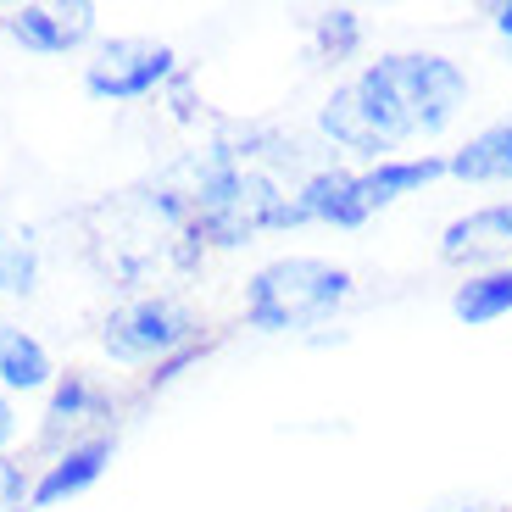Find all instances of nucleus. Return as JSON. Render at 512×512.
Segmentation results:
<instances>
[{
  "mask_svg": "<svg viewBox=\"0 0 512 512\" xmlns=\"http://www.w3.org/2000/svg\"><path fill=\"white\" fill-rule=\"evenodd\" d=\"M468 106V73L440 51H384L318 106V134L357 162H390L412 140H440Z\"/></svg>",
  "mask_w": 512,
  "mask_h": 512,
  "instance_id": "f257e3e1",
  "label": "nucleus"
},
{
  "mask_svg": "<svg viewBox=\"0 0 512 512\" xmlns=\"http://www.w3.org/2000/svg\"><path fill=\"white\" fill-rule=\"evenodd\" d=\"M446 179V156H390L373 167H340L323 162L295 184V223H329V229H362L368 218L390 212L407 195H423L429 184Z\"/></svg>",
  "mask_w": 512,
  "mask_h": 512,
  "instance_id": "f03ea898",
  "label": "nucleus"
},
{
  "mask_svg": "<svg viewBox=\"0 0 512 512\" xmlns=\"http://www.w3.org/2000/svg\"><path fill=\"white\" fill-rule=\"evenodd\" d=\"M357 279L329 256H273L245 279V323L256 334H307L351 307Z\"/></svg>",
  "mask_w": 512,
  "mask_h": 512,
  "instance_id": "7ed1b4c3",
  "label": "nucleus"
},
{
  "mask_svg": "<svg viewBox=\"0 0 512 512\" xmlns=\"http://www.w3.org/2000/svg\"><path fill=\"white\" fill-rule=\"evenodd\" d=\"M201 346V318L190 312V301L179 295H134L112 318L101 323V351L117 362V368H162L167 357H179V351Z\"/></svg>",
  "mask_w": 512,
  "mask_h": 512,
  "instance_id": "20e7f679",
  "label": "nucleus"
},
{
  "mask_svg": "<svg viewBox=\"0 0 512 512\" xmlns=\"http://www.w3.org/2000/svg\"><path fill=\"white\" fill-rule=\"evenodd\" d=\"M179 78V51L162 45V39H145V34H123V39H106L95 45V56L84 62V95L90 101H145V95L167 90Z\"/></svg>",
  "mask_w": 512,
  "mask_h": 512,
  "instance_id": "39448f33",
  "label": "nucleus"
},
{
  "mask_svg": "<svg viewBox=\"0 0 512 512\" xmlns=\"http://www.w3.org/2000/svg\"><path fill=\"white\" fill-rule=\"evenodd\" d=\"M101 6L95 0H45V6H6L0 28L34 56H67L95 39Z\"/></svg>",
  "mask_w": 512,
  "mask_h": 512,
  "instance_id": "423d86ee",
  "label": "nucleus"
},
{
  "mask_svg": "<svg viewBox=\"0 0 512 512\" xmlns=\"http://www.w3.org/2000/svg\"><path fill=\"white\" fill-rule=\"evenodd\" d=\"M440 262L462 273H490V268H512V201H490L474 206L440 229Z\"/></svg>",
  "mask_w": 512,
  "mask_h": 512,
  "instance_id": "0eeeda50",
  "label": "nucleus"
},
{
  "mask_svg": "<svg viewBox=\"0 0 512 512\" xmlns=\"http://www.w3.org/2000/svg\"><path fill=\"white\" fill-rule=\"evenodd\" d=\"M112 412H117L112 396H106L90 373H62V379L51 384V407H45V429H39V440L56 446V451L84 446V440H95L90 429L112 423Z\"/></svg>",
  "mask_w": 512,
  "mask_h": 512,
  "instance_id": "6e6552de",
  "label": "nucleus"
},
{
  "mask_svg": "<svg viewBox=\"0 0 512 512\" xmlns=\"http://www.w3.org/2000/svg\"><path fill=\"white\" fill-rule=\"evenodd\" d=\"M112 451H117V440L112 435H95V440H84V446H67V451H56L51 462H45V474L34 479V496H28V507H62V501H73V496H84L90 485H101V474L112 468Z\"/></svg>",
  "mask_w": 512,
  "mask_h": 512,
  "instance_id": "1a4fd4ad",
  "label": "nucleus"
},
{
  "mask_svg": "<svg viewBox=\"0 0 512 512\" xmlns=\"http://www.w3.org/2000/svg\"><path fill=\"white\" fill-rule=\"evenodd\" d=\"M446 179L457 184H512V117L490 123L446 156Z\"/></svg>",
  "mask_w": 512,
  "mask_h": 512,
  "instance_id": "9d476101",
  "label": "nucleus"
},
{
  "mask_svg": "<svg viewBox=\"0 0 512 512\" xmlns=\"http://www.w3.org/2000/svg\"><path fill=\"white\" fill-rule=\"evenodd\" d=\"M451 318L468 323V329H485V323L512 318V268L468 273V279L451 290Z\"/></svg>",
  "mask_w": 512,
  "mask_h": 512,
  "instance_id": "9b49d317",
  "label": "nucleus"
},
{
  "mask_svg": "<svg viewBox=\"0 0 512 512\" xmlns=\"http://www.w3.org/2000/svg\"><path fill=\"white\" fill-rule=\"evenodd\" d=\"M362 45H368V17L357 6H323V12H312V51H318V62L340 67Z\"/></svg>",
  "mask_w": 512,
  "mask_h": 512,
  "instance_id": "f8f14e48",
  "label": "nucleus"
},
{
  "mask_svg": "<svg viewBox=\"0 0 512 512\" xmlns=\"http://www.w3.org/2000/svg\"><path fill=\"white\" fill-rule=\"evenodd\" d=\"M62 379L51 362V351H45V340L28 329H17L12 351H6V362H0V384L6 390H23V396H34V390H51V384Z\"/></svg>",
  "mask_w": 512,
  "mask_h": 512,
  "instance_id": "ddd939ff",
  "label": "nucleus"
},
{
  "mask_svg": "<svg viewBox=\"0 0 512 512\" xmlns=\"http://www.w3.org/2000/svg\"><path fill=\"white\" fill-rule=\"evenodd\" d=\"M39 284V245L28 240H0V295H34Z\"/></svg>",
  "mask_w": 512,
  "mask_h": 512,
  "instance_id": "4468645a",
  "label": "nucleus"
},
{
  "mask_svg": "<svg viewBox=\"0 0 512 512\" xmlns=\"http://www.w3.org/2000/svg\"><path fill=\"white\" fill-rule=\"evenodd\" d=\"M28 496H34V485H28L23 462H6V457H0V512L28 507Z\"/></svg>",
  "mask_w": 512,
  "mask_h": 512,
  "instance_id": "2eb2a0df",
  "label": "nucleus"
},
{
  "mask_svg": "<svg viewBox=\"0 0 512 512\" xmlns=\"http://www.w3.org/2000/svg\"><path fill=\"white\" fill-rule=\"evenodd\" d=\"M12 440H17V407H12L6 396H0V451L12 446Z\"/></svg>",
  "mask_w": 512,
  "mask_h": 512,
  "instance_id": "dca6fc26",
  "label": "nucleus"
},
{
  "mask_svg": "<svg viewBox=\"0 0 512 512\" xmlns=\"http://www.w3.org/2000/svg\"><path fill=\"white\" fill-rule=\"evenodd\" d=\"M490 28H496L501 39H512V0H496V6H490Z\"/></svg>",
  "mask_w": 512,
  "mask_h": 512,
  "instance_id": "f3484780",
  "label": "nucleus"
},
{
  "mask_svg": "<svg viewBox=\"0 0 512 512\" xmlns=\"http://www.w3.org/2000/svg\"><path fill=\"white\" fill-rule=\"evenodd\" d=\"M12 340H17V323H6V318H0V362H6V351H12Z\"/></svg>",
  "mask_w": 512,
  "mask_h": 512,
  "instance_id": "a211bd4d",
  "label": "nucleus"
},
{
  "mask_svg": "<svg viewBox=\"0 0 512 512\" xmlns=\"http://www.w3.org/2000/svg\"><path fill=\"white\" fill-rule=\"evenodd\" d=\"M12 512H34V507H12Z\"/></svg>",
  "mask_w": 512,
  "mask_h": 512,
  "instance_id": "6ab92c4d",
  "label": "nucleus"
},
{
  "mask_svg": "<svg viewBox=\"0 0 512 512\" xmlns=\"http://www.w3.org/2000/svg\"><path fill=\"white\" fill-rule=\"evenodd\" d=\"M0 240H6V234H0Z\"/></svg>",
  "mask_w": 512,
  "mask_h": 512,
  "instance_id": "aec40b11",
  "label": "nucleus"
}]
</instances>
